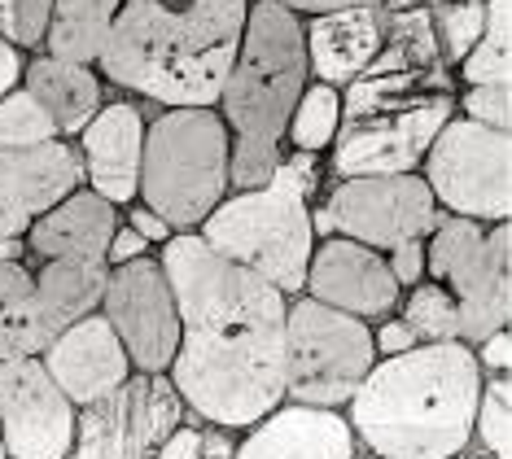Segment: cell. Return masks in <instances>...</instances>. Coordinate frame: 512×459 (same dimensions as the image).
Masks as SVG:
<instances>
[{
	"mask_svg": "<svg viewBox=\"0 0 512 459\" xmlns=\"http://www.w3.org/2000/svg\"><path fill=\"white\" fill-rule=\"evenodd\" d=\"M53 333L40 320L36 276L22 263H0V363L40 359Z\"/></svg>",
	"mask_w": 512,
	"mask_h": 459,
	"instance_id": "cb8c5ba5",
	"label": "cell"
},
{
	"mask_svg": "<svg viewBox=\"0 0 512 459\" xmlns=\"http://www.w3.org/2000/svg\"><path fill=\"white\" fill-rule=\"evenodd\" d=\"M412 346H421V341L412 337V328H407L403 320H390V324H381L377 333H372V350H381L386 359L403 355V350H412Z\"/></svg>",
	"mask_w": 512,
	"mask_h": 459,
	"instance_id": "e575fe53",
	"label": "cell"
},
{
	"mask_svg": "<svg viewBox=\"0 0 512 459\" xmlns=\"http://www.w3.org/2000/svg\"><path fill=\"white\" fill-rule=\"evenodd\" d=\"M473 433L482 438V446H486V455L491 459H508L512 455V385H508V372L482 385V394H477Z\"/></svg>",
	"mask_w": 512,
	"mask_h": 459,
	"instance_id": "f546056e",
	"label": "cell"
},
{
	"mask_svg": "<svg viewBox=\"0 0 512 459\" xmlns=\"http://www.w3.org/2000/svg\"><path fill=\"white\" fill-rule=\"evenodd\" d=\"M337 123H342V101H337L333 84H316L302 88V97L289 114V140H294L298 153H316L337 136Z\"/></svg>",
	"mask_w": 512,
	"mask_h": 459,
	"instance_id": "83f0119b",
	"label": "cell"
},
{
	"mask_svg": "<svg viewBox=\"0 0 512 459\" xmlns=\"http://www.w3.org/2000/svg\"><path fill=\"white\" fill-rule=\"evenodd\" d=\"M119 228V215L106 197L97 193H71L57 202L49 215L31 223V250L44 263H106L110 237Z\"/></svg>",
	"mask_w": 512,
	"mask_h": 459,
	"instance_id": "ffe728a7",
	"label": "cell"
},
{
	"mask_svg": "<svg viewBox=\"0 0 512 459\" xmlns=\"http://www.w3.org/2000/svg\"><path fill=\"white\" fill-rule=\"evenodd\" d=\"M101 306L136 372H171V359L180 350V311L158 258H132L114 267L106 276Z\"/></svg>",
	"mask_w": 512,
	"mask_h": 459,
	"instance_id": "4fadbf2b",
	"label": "cell"
},
{
	"mask_svg": "<svg viewBox=\"0 0 512 459\" xmlns=\"http://www.w3.org/2000/svg\"><path fill=\"white\" fill-rule=\"evenodd\" d=\"M232 459H355V429L324 407H276Z\"/></svg>",
	"mask_w": 512,
	"mask_h": 459,
	"instance_id": "ac0fdd59",
	"label": "cell"
},
{
	"mask_svg": "<svg viewBox=\"0 0 512 459\" xmlns=\"http://www.w3.org/2000/svg\"><path fill=\"white\" fill-rule=\"evenodd\" d=\"M372 363L377 350L364 320L316 298H302L285 311V398L298 407H346Z\"/></svg>",
	"mask_w": 512,
	"mask_h": 459,
	"instance_id": "52a82bcc",
	"label": "cell"
},
{
	"mask_svg": "<svg viewBox=\"0 0 512 459\" xmlns=\"http://www.w3.org/2000/svg\"><path fill=\"white\" fill-rule=\"evenodd\" d=\"M141 145H145V123L136 105H106L92 114L84 127V162L92 193L106 202H132L141 188Z\"/></svg>",
	"mask_w": 512,
	"mask_h": 459,
	"instance_id": "d6986e66",
	"label": "cell"
},
{
	"mask_svg": "<svg viewBox=\"0 0 512 459\" xmlns=\"http://www.w3.org/2000/svg\"><path fill=\"white\" fill-rule=\"evenodd\" d=\"M482 459H491V455H482Z\"/></svg>",
	"mask_w": 512,
	"mask_h": 459,
	"instance_id": "c3c4849f",
	"label": "cell"
},
{
	"mask_svg": "<svg viewBox=\"0 0 512 459\" xmlns=\"http://www.w3.org/2000/svg\"><path fill=\"white\" fill-rule=\"evenodd\" d=\"M464 79L473 88L482 84H508L512 79V5L508 0H486V22L477 44L464 57Z\"/></svg>",
	"mask_w": 512,
	"mask_h": 459,
	"instance_id": "484cf974",
	"label": "cell"
},
{
	"mask_svg": "<svg viewBox=\"0 0 512 459\" xmlns=\"http://www.w3.org/2000/svg\"><path fill=\"white\" fill-rule=\"evenodd\" d=\"M119 5L123 0H53V18L49 31H44L53 57L88 66L106 44V31L119 14Z\"/></svg>",
	"mask_w": 512,
	"mask_h": 459,
	"instance_id": "d4e9b609",
	"label": "cell"
},
{
	"mask_svg": "<svg viewBox=\"0 0 512 459\" xmlns=\"http://www.w3.org/2000/svg\"><path fill=\"white\" fill-rule=\"evenodd\" d=\"M324 219L337 237L368 250H394L403 241H425L438 223V202L421 175H359L333 188Z\"/></svg>",
	"mask_w": 512,
	"mask_h": 459,
	"instance_id": "7c38bea8",
	"label": "cell"
},
{
	"mask_svg": "<svg viewBox=\"0 0 512 459\" xmlns=\"http://www.w3.org/2000/svg\"><path fill=\"white\" fill-rule=\"evenodd\" d=\"M508 363H512V341H508V328H499V333H491L482 341V355H477V368L482 372H495V376H504L508 372Z\"/></svg>",
	"mask_w": 512,
	"mask_h": 459,
	"instance_id": "d590c367",
	"label": "cell"
},
{
	"mask_svg": "<svg viewBox=\"0 0 512 459\" xmlns=\"http://www.w3.org/2000/svg\"><path fill=\"white\" fill-rule=\"evenodd\" d=\"M22 241H0V263H18Z\"/></svg>",
	"mask_w": 512,
	"mask_h": 459,
	"instance_id": "7bdbcfd3",
	"label": "cell"
},
{
	"mask_svg": "<svg viewBox=\"0 0 512 459\" xmlns=\"http://www.w3.org/2000/svg\"><path fill=\"white\" fill-rule=\"evenodd\" d=\"M311 241H316V232H311L307 193H298L294 184L276 180V175L259 188H241L237 197L219 202L202 219L206 250L250 267L254 276H263L281 293L302 289L311 250H316Z\"/></svg>",
	"mask_w": 512,
	"mask_h": 459,
	"instance_id": "8992f818",
	"label": "cell"
},
{
	"mask_svg": "<svg viewBox=\"0 0 512 459\" xmlns=\"http://www.w3.org/2000/svg\"><path fill=\"white\" fill-rule=\"evenodd\" d=\"M482 368L464 341L412 346L372 363L351 398V429L377 459H456L473 438Z\"/></svg>",
	"mask_w": 512,
	"mask_h": 459,
	"instance_id": "3957f363",
	"label": "cell"
},
{
	"mask_svg": "<svg viewBox=\"0 0 512 459\" xmlns=\"http://www.w3.org/2000/svg\"><path fill=\"white\" fill-rule=\"evenodd\" d=\"M197 455H202V429H184V425L154 451V459H197Z\"/></svg>",
	"mask_w": 512,
	"mask_h": 459,
	"instance_id": "8d00e7d4",
	"label": "cell"
},
{
	"mask_svg": "<svg viewBox=\"0 0 512 459\" xmlns=\"http://www.w3.org/2000/svg\"><path fill=\"white\" fill-rule=\"evenodd\" d=\"M429 27H434L442 66H456L469 57V49L482 35L486 22V0H429Z\"/></svg>",
	"mask_w": 512,
	"mask_h": 459,
	"instance_id": "4316f807",
	"label": "cell"
},
{
	"mask_svg": "<svg viewBox=\"0 0 512 459\" xmlns=\"http://www.w3.org/2000/svg\"><path fill=\"white\" fill-rule=\"evenodd\" d=\"M464 110H469L473 123L495 127V132H508V123H512V88L508 84L469 88V97H464Z\"/></svg>",
	"mask_w": 512,
	"mask_h": 459,
	"instance_id": "d6a6232c",
	"label": "cell"
},
{
	"mask_svg": "<svg viewBox=\"0 0 512 459\" xmlns=\"http://www.w3.org/2000/svg\"><path fill=\"white\" fill-rule=\"evenodd\" d=\"M412 5H425V0H390L394 14H403V9H412Z\"/></svg>",
	"mask_w": 512,
	"mask_h": 459,
	"instance_id": "ee69618b",
	"label": "cell"
},
{
	"mask_svg": "<svg viewBox=\"0 0 512 459\" xmlns=\"http://www.w3.org/2000/svg\"><path fill=\"white\" fill-rule=\"evenodd\" d=\"M44 372L57 381V390L71 398L75 407L97 403L101 394L119 390L132 376L123 341L114 337V328L106 324V315H84L79 324L62 328L49 346H44Z\"/></svg>",
	"mask_w": 512,
	"mask_h": 459,
	"instance_id": "e0dca14e",
	"label": "cell"
},
{
	"mask_svg": "<svg viewBox=\"0 0 512 459\" xmlns=\"http://www.w3.org/2000/svg\"><path fill=\"white\" fill-rule=\"evenodd\" d=\"M0 459H5V442H0Z\"/></svg>",
	"mask_w": 512,
	"mask_h": 459,
	"instance_id": "bcb514c9",
	"label": "cell"
},
{
	"mask_svg": "<svg viewBox=\"0 0 512 459\" xmlns=\"http://www.w3.org/2000/svg\"><path fill=\"white\" fill-rule=\"evenodd\" d=\"M425 184L451 215L504 223L512 210V145L508 132L473 119H447L425 149Z\"/></svg>",
	"mask_w": 512,
	"mask_h": 459,
	"instance_id": "30bf717a",
	"label": "cell"
},
{
	"mask_svg": "<svg viewBox=\"0 0 512 459\" xmlns=\"http://www.w3.org/2000/svg\"><path fill=\"white\" fill-rule=\"evenodd\" d=\"M302 285L311 289L316 302L355 315V320L386 315V311H394V302H399V280L390 276L386 258L359 241H346V237H329L320 250H311L307 280H302Z\"/></svg>",
	"mask_w": 512,
	"mask_h": 459,
	"instance_id": "2e32d148",
	"label": "cell"
},
{
	"mask_svg": "<svg viewBox=\"0 0 512 459\" xmlns=\"http://www.w3.org/2000/svg\"><path fill=\"white\" fill-rule=\"evenodd\" d=\"M162 276L180 311L171 385L219 429H250L285 398V293L206 250L202 237L162 241Z\"/></svg>",
	"mask_w": 512,
	"mask_h": 459,
	"instance_id": "6da1fadb",
	"label": "cell"
},
{
	"mask_svg": "<svg viewBox=\"0 0 512 459\" xmlns=\"http://www.w3.org/2000/svg\"><path fill=\"white\" fill-rule=\"evenodd\" d=\"M390 276L399 280V289H416L425 280V245L421 241H403L390 250Z\"/></svg>",
	"mask_w": 512,
	"mask_h": 459,
	"instance_id": "836d02e7",
	"label": "cell"
},
{
	"mask_svg": "<svg viewBox=\"0 0 512 459\" xmlns=\"http://www.w3.org/2000/svg\"><path fill=\"white\" fill-rule=\"evenodd\" d=\"M368 459H377V455H368Z\"/></svg>",
	"mask_w": 512,
	"mask_h": 459,
	"instance_id": "7dc6e473",
	"label": "cell"
},
{
	"mask_svg": "<svg viewBox=\"0 0 512 459\" xmlns=\"http://www.w3.org/2000/svg\"><path fill=\"white\" fill-rule=\"evenodd\" d=\"M285 9H307V14H337V9H377L386 0H281Z\"/></svg>",
	"mask_w": 512,
	"mask_h": 459,
	"instance_id": "f35d334b",
	"label": "cell"
},
{
	"mask_svg": "<svg viewBox=\"0 0 512 459\" xmlns=\"http://www.w3.org/2000/svg\"><path fill=\"white\" fill-rule=\"evenodd\" d=\"M508 223L486 228L477 219H438L434 241L425 250V272L434 285H451V302L460 315V341L482 346L491 333L508 328L512 315V254H508Z\"/></svg>",
	"mask_w": 512,
	"mask_h": 459,
	"instance_id": "9c48e42d",
	"label": "cell"
},
{
	"mask_svg": "<svg viewBox=\"0 0 512 459\" xmlns=\"http://www.w3.org/2000/svg\"><path fill=\"white\" fill-rule=\"evenodd\" d=\"M246 14V0H189V9L123 0L97 53L101 70L167 110H211L237 62Z\"/></svg>",
	"mask_w": 512,
	"mask_h": 459,
	"instance_id": "7a4b0ae2",
	"label": "cell"
},
{
	"mask_svg": "<svg viewBox=\"0 0 512 459\" xmlns=\"http://www.w3.org/2000/svg\"><path fill=\"white\" fill-rule=\"evenodd\" d=\"M106 263H44L36 276V306L44 328L57 337L62 328L79 324L84 315H97L101 293H106Z\"/></svg>",
	"mask_w": 512,
	"mask_h": 459,
	"instance_id": "603a6c76",
	"label": "cell"
},
{
	"mask_svg": "<svg viewBox=\"0 0 512 459\" xmlns=\"http://www.w3.org/2000/svg\"><path fill=\"white\" fill-rule=\"evenodd\" d=\"M44 140H57V127L40 110V101L31 92H5L0 97V149H31Z\"/></svg>",
	"mask_w": 512,
	"mask_h": 459,
	"instance_id": "4dcf8cb0",
	"label": "cell"
},
{
	"mask_svg": "<svg viewBox=\"0 0 512 459\" xmlns=\"http://www.w3.org/2000/svg\"><path fill=\"white\" fill-rule=\"evenodd\" d=\"M79 175L84 167L62 140L0 149V241H18L22 232H31L40 215H49L57 202L75 193Z\"/></svg>",
	"mask_w": 512,
	"mask_h": 459,
	"instance_id": "9a60e30c",
	"label": "cell"
},
{
	"mask_svg": "<svg viewBox=\"0 0 512 459\" xmlns=\"http://www.w3.org/2000/svg\"><path fill=\"white\" fill-rule=\"evenodd\" d=\"M27 92L40 101V110L53 119L57 132H84L92 114L101 110V84L88 66L62 62V57H44L27 70Z\"/></svg>",
	"mask_w": 512,
	"mask_h": 459,
	"instance_id": "7402d4cb",
	"label": "cell"
},
{
	"mask_svg": "<svg viewBox=\"0 0 512 459\" xmlns=\"http://www.w3.org/2000/svg\"><path fill=\"white\" fill-rule=\"evenodd\" d=\"M184 398L167 372L127 376L119 390L79 407L75 446L66 459H154V451L180 429Z\"/></svg>",
	"mask_w": 512,
	"mask_h": 459,
	"instance_id": "8fae6325",
	"label": "cell"
},
{
	"mask_svg": "<svg viewBox=\"0 0 512 459\" xmlns=\"http://www.w3.org/2000/svg\"><path fill=\"white\" fill-rule=\"evenodd\" d=\"M145 237L141 232H132V228H114V237H110V250H106V263L114 267H123V263H132V258H145Z\"/></svg>",
	"mask_w": 512,
	"mask_h": 459,
	"instance_id": "74e56055",
	"label": "cell"
},
{
	"mask_svg": "<svg viewBox=\"0 0 512 459\" xmlns=\"http://www.w3.org/2000/svg\"><path fill=\"white\" fill-rule=\"evenodd\" d=\"M127 228H132V232H141L145 241H171V228H167V223H162V219L154 215V210H145V206L136 210Z\"/></svg>",
	"mask_w": 512,
	"mask_h": 459,
	"instance_id": "ab89813d",
	"label": "cell"
},
{
	"mask_svg": "<svg viewBox=\"0 0 512 459\" xmlns=\"http://www.w3.org/2000/svg\"><path fill=\"white\" fill-rule=\"evenodd\" d=\"M307 88V40L294 9L281 0H263L246 14L241 49L224 79V127L232 140L228 180L241 188H259L272 180L281 162V140L289 114Z\"/></svg>",
	"mask_w": 512,
	"mask_h": 459,
	"instance_id": "277c9868",
	"label": "cell"
},
{
	"mask_svg": "<svg viewBox=\"0 0 512 459\" xmlns=\"http://www.w3.org/2000/svg\"><path fill=\"white\" fill-rule=\"evenodd\" d=\"M53 18V0H0V40L5 44H40Z\"/></svg>",
	"mask_w": 512,
	"mask_h": 459,
	"instance_id": "1f68e13d",
	"label": "cell"
},
{
	"mask_svg": "<svg viewBox=\"0 0 512 459\" xmlns=\"http://www.w3.org/2000/svg\"><path fill=\"white\" fill-rule=\"evenodd\" d=\"M451 119V92H390V97H346V123H337L333 171L407 175Z\"/></svg>",
	"mask_w": 512,
	"mask_h": 459,
	"instance_id": "ba28073f",
	"label": "cell"
},
{
	"mask_svg": "<svg viewBox=\"0 0 512 459\" xmlns=\"http://www.w3.org/2000/svg\"><path fill=\"white\" fill-rule=\"evenodd\" d=\"M228 162L232 140L215 110H167L145 132L136 193L167 228H193L224 202Z\"/></svg>",
	"mask_w": 512,
	"mask_h": 459,
	"instance_id": "5b68a950",
	"label": "cell"
},
{
	"mask_svg": "<svg viewBox=\"0 0 512 459\" xmlns=\"http://www.w3.org/2000/svg\"><path fill=\"white\" fill-rule=\"evenodd\" d=\"M381 31H386V14L381 9H337V14H320L307 40V66L316 70L324 84H346L364 70L381 49Z\"/></svg>",
	"mask_w": 512,
	"mask_h": 459,
	"instance_id": "44dd1931",
	"label": "cell"
},
{
	"mask_svg": "<svg viewBox=\"0 0 512 459\" xmlns=\"http://www.w3.org/2000/svg\"><path fill=\"white\" fill-rule=\"evenodd\" d=\"M79 407L57 390L40 359L0 363V442L5 459H66Z\"/></svg>",
	"mask_w": 512,
	"mask_h": 459,
	"instance_id": "5bb4252c",
	"label": "cell"
},
{
	"mask_svg": "<svg viewBox=\"0 0 512 459\" xmlns=\"http://www.w3.org/2000/svg\"><path fill=\"white\" fill-rule=\"evenodd\" d=\"M232 455H237V446H232L224 433H206L202 429V455L197 459H232Z\"/></svg>",
	"mask_w": 512,
	"mask_h": 459,
	"instance_id": "b9f144b4",
	"label": "cell"
},
{
	"mask_svg": "<svg viewBox=\"0 0 512 459\" xmlns=\"http://www.w3.org/2000/svg\"><path fill=\"white\" fill-rule=\"evenodd\" d=\"M158 5H176V0H158Z\"/></svg>",
	"mask_w": 512,
	"mask_h": 459,
	"instance_id": "f6af8a7d",
	"label": "cell"
},
{
	"mask_svg": "<svg viewBox=\"0 0 512 459\" xmlns=\"http://www.w3.org/2000/svg\"><path fill=\"white\" fill-rule=\"evenodd\" d=\"M18 75H22L18 49H14V44H5V40H0V97H5V92H14Z\"/></svg>",
	"mask_w": 512,
	"mask_h": 459,
	"instance_id": "60d3db41",
	"label": "cell"
},
{
	"mask_svg": "<svg viewBox=\"0 0 512 459\" xmlns=\"http://www.w3.org/2000/svg\"><path fill=\"white\" fill-rule=\"evenodd\" d=\"M403 324L412 328V337L421 346H434V341H460V315L456 302L442 285H416L412 298L403 306Z\"/></svg>",
	"mask_w": 512,
	"mask_h": 459,
	"instance_id": "f1b7e54d",
	"label": "cell"
}]
</instances>
